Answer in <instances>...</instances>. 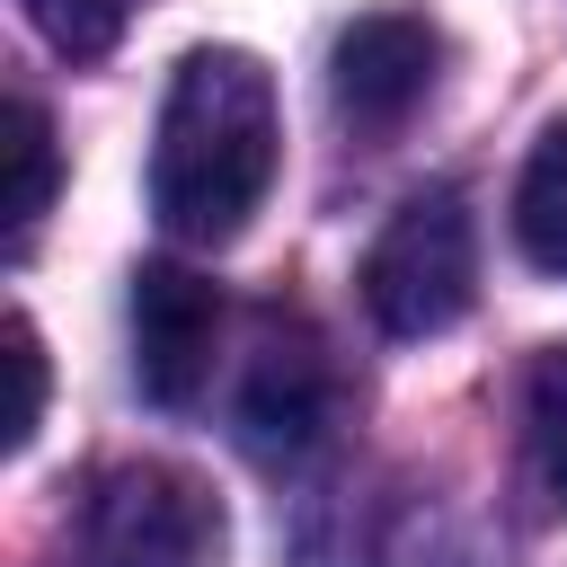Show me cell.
<instances>
[{"instance_id":"obj_1","label":"cell","mask_w":567,"mask_h":567,"mask_svg":"<svg viewBox=\"0 0 567 567\" xmlns=\"http://www.w3.org/2000/svg\"><path fill=\"white\" fill-rule=\"evenodd\" d=\"M284 159V106L257 53L239 44H195L159 97L151 133V213L186 248H221L248 230Z\"/></svg>"},{"instance_id":"obj_2","label":"cell","mask_w":567,"mask_h":567,"mask_svg":"<svg viewBox=\"0 0 567 567\" xmlns=\"http://www.w3.org/2000/svg\"><path fill=\"white\" fill-rule=\"evenodd\" d=\"M470 301H478V221L461 186H425L363 248V310L381 337H443Z\"/></svg>"},{"instance_id":"obj_3","label":"cell","mask_w":567,"mask_h":567,"mask_svg":"<svg viewBox=\"0 0 567 567\" xmlns=\"http://www.w3.org/2000/svg\"><path fill=\"white\" fill-rule=\"evenodd\" d=\"M221 496L177 461H106L80 496V567H221Z\"/></svg>"},{"instance_id":"obj_4","label":"cell","mask_w":567,"mask_h":567,"mask_svg":"<svg viewBox=\"0 0 567 567\" xmlns=\"http://www.w3.org/2000/svg\"><path fill=\"white\" fill-rule=\"evenodd\" d=\"M337 408H346V372H337L328 337L301 310H257V337L239 363V443L257 461L292 470L337 434Z\"/></svg>"},{"instance_id":"obj_5","label":"cell","mask_w":567,"mask_h":567,"mask_svg":"<svg viewBox=\"0 0 567 567\" xmlns=\"http://www.w3.org/2000/svg\"><path fill=\"white\" fill-rule=\"evenodd\" d=\"M221 354V292L195 266H142L133 275V390L151 408H195Z\"/></svg>"},{"instance_id":"obj_6","label":"cell","mask_w":567,"mask_h":567,"mask_svg":"<svg viewBox=\"0 0 567 567\" xmlns=\"http://www.w3.org/2000/svg\"><path fill=\"white\" fill-rule=\"evenodd\" d=\"M434 71H443V35H434L425 18L372 9V18H354V27L337 35V53H328V97H337V115H346L363 142H381V133H399V124L434 97Z\"/></svg>"},{"instance_id":"obj_7","label":"cell","mask_w":567,"mask_h":567,"mask_svg":"<svg viewBox=\"0 0 567 567\" xmlns=\"http://www.w3.org/2000/svg\"><path fill=\"white\" fill-rule=\"evenodd\" d=\"M514 248H523L540 275H567V115H549V133H540L532 159H523V186H514Z\"/></svg>"},{"instance_id":"obj_8","label":"cell","mask_w":567,"mask_h":567,"mask_svg":"<svg viewBox=\"0 0 567 567\" xmlns=\"http://www.w3.org/2000/svg\"><path fill=\"white\" fill-rule=\"evenodd\" d=\"M53 213V124L35 97H9V257L35 248Z\"/></svg>"},{"instance_id":"obj_9","label":"cell","mask_w":567,"mask_h":567,"mask_svg":"<svg viewBox=\"0 0 567 567\" xmlns=\"http://www.w3.org/2000/svg\"><path fill=\"white\" fill-rule=\"evenodd\" d=\"M523 443H532L540 487L567 505V346H549L523 381Z\"/></svg>"},{"instance_id":"obj_10","label":"cell","mask_w":567,"mask_h":567,"mask_svg":"<svg viewBox=\"0 0 567 567\" xmlns=\"http://www.w3.org/2000/svg\"><path fill=\"white\" fill-rule=\"evenodd\" d=\"M18 9L35 18V35H44L62 62H97V53L124 44V27H133L151 0H18Z\"/></svg>"},{"instance_id":"obj_11","label":"cell","mask_w":567,"mask_h":567,"mask_svg":"<svg viewBox=\"0 0 567 567\" xmlns=\"http://www.w3.org/2000/svg\"><path fill=\"white\" fill-rule=\"evenodd\" d=\"M9 363H18V408H9V443H35L44 425V346L27 319H9Z\"/></svg>"}]
</instances>
